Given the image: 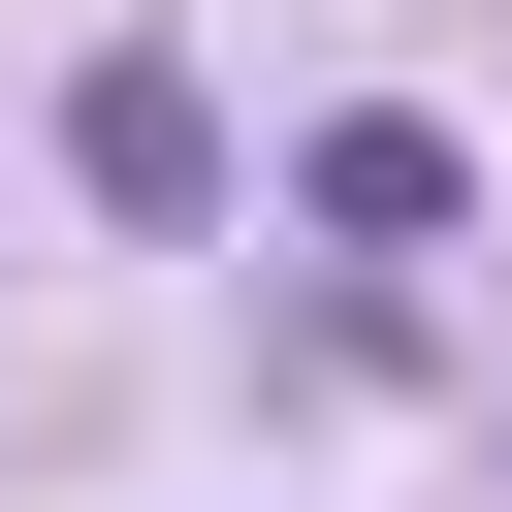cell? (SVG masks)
<instances>
[{
    "label": "cell",
    "mask_w": 512,
    "mask_h": 512,
    "mask_svg": "<svg viewBox=\"0 0 512 512\" xmlns=\"http://www.w3.org/2000/svg\"><path fill=\"white\" fill-rule=\"evenodd\" d=\"M64 192L160 224V256L224 224V96H192V32H96V64H64Z\"/></svg>",
    "instance_id": "obj_1"
},
{
    "label": "cell",
    "mask_w": 512,
    "mask_h": 512,
    "mask_svg": "<svg viewBox=\"0 0 512 512\" xmlns=\"http://www.w3.org/2000/svg\"><path fill=\"white\" fill-rule=\"evenodd\" d=\"M288 224H320V256H448V224H480V160H448L416 96H352V128L288 160Z\"/></svg>",
    "instance_id": "obj_2"
}]
</instances>
